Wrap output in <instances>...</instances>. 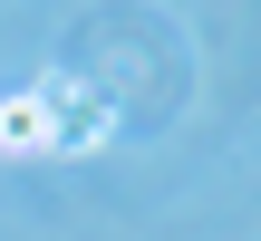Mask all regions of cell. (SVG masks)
<instances>
[{"instance_id": "2", "label": "cell", "mask_w": 261, "mask_h": 241, "mask_svg": "<svg viewBox=\"0 0 261 241\" xmlns=\"http://www.w3.org/2000/svg\"><path fill=\"white\" fill-rule=\"evenodd\" d=\"M58 145V106L29 87V97H0V155H48Z\"/></svg>"}, {"instance_id": "1", "label": "cell", "mask_w": 261, "mask_h": 241, "mask_svg": "<svg viewBox=\"0 0 261 241\" xmlns=\"http://www.w3.org/2000/svg\"><path fill=\"white\" fill-rule=\"evenodd\" d=\"M39 97L58 106V145H77V155H87V145H107V135H116V106H107V97H87L77 77H48Z\"/></svg>"}]
</instances>
